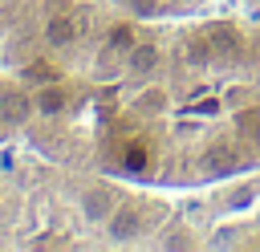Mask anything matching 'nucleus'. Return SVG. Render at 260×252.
I'll return each mask as SVG.
<instances>
[{"instance_id": "4", "label": "nucleus", "mask_w": 260, "mask_h": 252, "mask_svg": "<svg viewBox=\"0 0 260 252\" xmlns=\"http://www.w3.org/2000/svg\"><path fill=\"white\" fill-rule=\"evenodd\" d=\"M20 224V191L12 187V175L0 167V244L8 240L4 232H16Z\"/></svg>"}, {"instance_id": "2", "label": "nucleus", "mask_w": 260, "mask_h": 252, "mask_svg": "<svg viewBox=\"0 0 260 252\" xmlns=\"http://www.w3.org/2000/svg\"><path fill=\"white\" fill-rule=\"evenodd\" d=\"M114 20L98 0H0V150L73 167Z\"/></svg>"}, {"instance_id": "3", "label": "nucleus", "mask_w": 260, "mask_h": 252, "mask_svg": "<svg viewBox=\"0 0 260 252\" xmlns=\"http://www.w3.org/2000/svg\"><path fill=\"white\" fill-rule=\"evenodd\" d=\"M118 16L130 20H179V16H199L219 8L223 0H98Z\"/></svg>"}, {"instance_id": "1", "label": "nucleus", "mask_w": 260, "mask_h": 252, "mask_svg": "<svg viewBox=\"0 0 260 252\" xmlns=\"http://www.w3.org/2000/svg\"><path fill=\"white\" fill-rule=\"evenodd\" d=\"M73 171L134 191H203L260 175V16H118L77 126Z\"/></svg>"}, {"instance_id": "5", "label": "nucleus", "mask_w": 260, "mask_h": 252, "mask_svg": "<svg viewBox=\"0 0 260 252\" xmlns=\"http://www.w3.org/2000/svg\"><path fill=\"white\" fill-rule=\"evenodd\" d=\"M236 4H240V8H248V12H256V16H260V0H236Z\"/></svg>"}]
</instances>
